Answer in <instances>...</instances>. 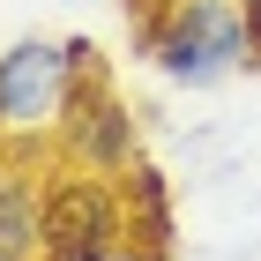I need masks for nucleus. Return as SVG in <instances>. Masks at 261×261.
Here are the masks:
<instances>
[{"label": "nucleus", "mask_w": 261, "mask_h": 261, "mask_svg": "<svg viewBox=\"0 0 261 261\" xmlns=\"http://www.w3.org/2000/svg\"><path fill=\"white\" fill-rule=\"evenodd\" d=\"M38 164L0 157V261H38Z\"/></svg>", "instance_id": "5"}, {"label": "nucleus", "mask_w": 261, "mask_h": 261, "mask_svg": "<svg viewBox=\"0 0 261 261\" xmlns=\"http://www.w3.org/2000/svg\"><path fill=\"white\" fill-rule=\"evenodd\" d=\"M239 8H246V22H254V38H261V0H239Z\"/></svg>", "instance_id": "8"}, {"label": "nucleus", "mask_w": 261, "mask_h": 261, "mask_svg": "<svg viewBox=\"0 0 261 261\" xmlns=\"http://www.w3.org/2000/svg\"><path fill=\"white\" fill-rule=\"evenodd\" d=\"M112 261H172V246H149V239H127Z\"/></svg>", "instance_id": "7"}, {"label": "nucleus", "mask_w": 261, "mask_h": 261, "mask_svg": "<svg viewBox=\"0 0 261 261\" xmlns=\"http://www.w3.org/2000/svg\"><path fill=\"white\" fill-rule=\"evenodd\" d=\"M135 239L120 179H97L82 164H53L38 187V261H112Z\"/></svg>", "instance_id": "2"}, {"label": "nucleus", "mask_w": 261, "mask_h": 261, "mask_svg": "<svg viewBox=\"0 0 261 261\" xmlns=\"http://www.w3.org/2000/svg\"><path fill=\"white\" fill-rule=\"evenodd\" d=\"M120 194H127V224H135V239H149V246H172V239H179V209H172V172H164V164L135 157V164H127V179H120Z\"/></svg>", "instance_id": "6"}, {"label": "nucleus", "mask_w": 261, "mask_h": 261, "mask_svg": "<svg viewBox=\"0 0 261 261\" xmlns=\"http://www.w3.org/2000/svg\"><path fill=\"white\" fill-rule=\"evenodd\" d=\"M127 8H164V0H127Z\"/></svg>", "instance_id": "9"}, {"label": "nucleus", "mask_w": 261, "mask_h": 261, "mask_svg": "<svg viewBox=\"0 0 261 261\" xmlns=\"http://www.w3.org/2000/svg\"><path fill=\"white\" fill-rule=\"evenodd\" d=\"M135 53L179 90H217L261 60V38L239 0H164V8H142Z\"/></svg>", "instance_id": "1"}, {"label": "nucleus", "mask_w": 261, "mask_h": 261, "mask_svg": "<svg viewBox=\"0 0 261 261\" xmlns=\"http://www.w3.org/2000/svg\"><path fill=\"white\" fill-rule=\"evenodd\" d=\"M67 90H75V60L67 38H15L0 53V142H45L60 135Z\"/></svg>", "instance_id": "3"}, {"label": "nucleus", "mask_w": 261, "mask_h": 261, "mask_svg": "<svg viewBox=\"0 0 261 261\" xmlns=\"http://www.w3.org/2000/svg\"><path fill=\"white\" fill-rule=\"evenodd\" d=\"M60 157L97 179H127V164L142 157V120L105 75H75L67 112H60Z\"/></svg>", "instance_id": "4"}]
</instances>
